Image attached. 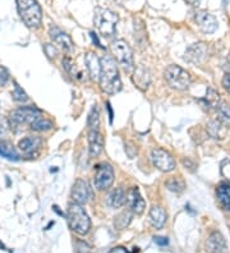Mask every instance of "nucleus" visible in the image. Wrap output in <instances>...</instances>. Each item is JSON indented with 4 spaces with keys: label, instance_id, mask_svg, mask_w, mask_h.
<instances>
[{
    "label": "nucleus",
    "instance_id": "21",
    "mask_svg": "<svg viewBox=\"0 0 230 253\" xmlns=\"http://www.w3.org/2000/svg\"><path fill=\"white\" fill-rule=\"evenodd\" d=\"M127 202V192L123 187H118L114 188L113 191L109 193L106 200V204L111 207V209H120L123 205Z\"/></svg>",
    "mask_w": 230,
    "mask_h": 253
},
{
    "label": "nucleus",
    "instance_id": "31",
    "mask_svg": "<svg viewBox=\"0 0 230 253\" xmlns=\"http://www.w3.org/2000/svg\"><path fill=\"white\" fill-rule=\"evenodd\" d=\"M12 97H13V100L17 102L28 101L27 93L23 91V88H22V87L19 86L17 82H14V90H13V92H12Z\"/></svg>",
    "mask_w": 230,
    "mask_h": 253
},
{
    "label": "nucleus",
    "instance_id": "14",
    "mask_svg": "<svg viewBox=\"0 0 230 253\" xmlns=\"http://www.w3.org/2000/svg\"><path fill=\"white\" fill-rule=\"evenodd\" d=\"M206 251L209 253H228L224 235L220 232H212L206 239Z\"/></svg>",
    "mask_w": 230,
    "mask_h": 253
},
{
    "label": "nucleus",
    "instance_id": "28",
    "mask_svg": "<svg viewBox=\"0 0 230 253\" xmlns=\"http://www.w3.org/2000/svg\"><path fill=\"white\" fill-rule=\"evenodd\" d=\"M218 110V119L224 124V126H230V105L227 102H220L216 108Z\"/></svg>",
    "mask_w": 230,
    "mask_h": 253
},
{
    "label": "nucleus",
    "instance_id": "6",
    "mask_svg": "<svg viewBox=\"0 0 230 253\" xmlns=\"http://www.w3.org/2000/svg\"><path fill=\"white\" fill-rule=\"evenodd\" d=\"M164 77H165L169 86L179 91L188 90L190 86V82H192L190 74L187 71H184L182 67L175 64L169 65L165 72H164Z\"/></svg>",
    "mask_w": 230,
    "mask_h": 253
},
{
    "label": "nucleus",
    "instance_id": "1",
    "mask_svg": "<svg viewBox=\"0 0 230 253\" xmlns=\"http://www.w3.org/2000/svg\"><path fill=\"white\" fill-rule=\"evenodd\" d=\"M101 63V73H100V86L105 93L115 95L122 90V80L119 77L115 59L111 55H104L100 59Z\"/></svg>",
    "mask_w": 230,
    "mask_h": 253
},
{
    "label": "nucleus",
    "instance_id": "36",
    "mask_svg": "<svg viewBox=\"0 0 230 253\" xmlns=\"http://www.w3.org/2000/svg\"><path fill=\"white\" fill-rule=\"evenodd\" d=\"M9 71L3 65H0V86H5L8 84V81H9Z\"/></svg>",
    "mask_w": 230,
    "mask_h": 253
},
{
    "label": "nucleus",
    "instance_id": "38",
    "mask_svg": "<svg viewBox=\"0 0 230 253\" xmlns=\"http://www.w3.org/2000/svg\"><path fill=\"white\" fill-rule=\"evenodd\" d=\"M153 242H155L157 246H160V247H165V246H168L169 244L168 238L165 237H155L153 238Z\"/></svg>",
    "mask_w": 230,
    "mask_h": 253
},
{
    "label": "nucleus",
    "instance_id": "19",
    "mask_svg": "<svg viewBox=\"0 0 230 253\" xmlns=\"http://www.w3.org/2000/svg\"><path fill=\"white\" fill-rule=\"evenodd\" d=\"M85 63H86L87 71H89L90 77L92 81H98L100 80V73H101V63L100 59L97 58L95 53L89 51L85 55Z\"/></svg>",
    "mask_w": 230,
    "mask_h": 253
},
{
    "label": "nucleus",
    "instance_id": "43",
    "mask_svg": "<svg viewBox=\"0 0 230 253\" xmlns=\"http://www.w3.org/2000/svg\"><path fill=\"white\" fill-rule=\"evenodd\" d=\"M106 108L109 111V121H110V123H113V110H111L110 102H106Z\"/></svg>",
    "mask_w": 230,
    "mask_h": 253
},
{
    "label": "nucleus",
    "instance_id": "10",
    "mask_svg": "<svg viewBox=\"0 0 230 253\" xmlns=\"http://www.w3.org/2000/svg\"><path fill=\"white\" fill-rule=\"evenodd\" d=\"M49 35H50V39L52 40V42L55 43L56 46L60 47L64 53L67 54L73 53V50H74L73 41H72L71 36H69L68 34H65L61 28H59L58 26L55 25L50 26Z\"/></svg>",
    "mask_w": 230,
    "mask_h": 253
},
{
    "label": "nucleus",
    "instance_id": "5",
    "mask_svg": "<svg viewBox=\"0 0 230 253\" xmlns=\"http://www.w3.org/2000/svg\"><path fill=\"white\" fill-rule=\"evenodd\" d=\"M118 14L117 13L111 12V10L106 9V8H96L95 13H93V23L95 27L97 28L98 32L102 36L111 37L115 34L118 23Z\"/></svg>",
    "mask_w": 230,
    "mask_h": 253
},
{
    "label": "nucleus",
    "instance_id": "9",
    "mask_svg": "<svg viewBox=\"0 0 230 253\" xmlns=\"http://www.w3.org/2000/svg\"><path fill=\"white\" fill-rule=\"evenodd\" d=\"M151 160L153 165L164 173H170L175 169L174 158L164 148H153L151 152Z\"/></svg>",
    "mask_w": 230,
    "mask_h": 253
},
{
    "label": "nucleus",
    "instance_id": "42",
    "mask_svg": "<svg viewBox=\"0 0 230 253\" xmlns=\"http://www.w3.org/2000/svg\"><path fill=\"white\" fill-rule=\"evenodd\" d=\"M223 69H224L227 73H230V53L228 54V56L225 58L224 63H223Z\"/></svg>",
    "mask_w": 230,
    "mask_h": 253
},
{
    "label": "nucleus",
    "instance_id": "37",
    "mask_svg": "<svg viewBox=\"0 0 230 253\" xmlns=\"http://www.w3.org/2000/svg\"><path fill=\"white\" fill-rule=\"evenodd\" d=\"M76 250H77L76 251L77 253H92L91 252V248H90L89 246H87V244L85 243V242H81V241L77 242Z\"/></svg>",
    "mask_w": 230,
    "mask_h": 253
},
{
    "label": "nucleus",
    "instance_id": "7",
    "mask_svg": "<svg viewBox=\"0 0 230 253\" xmlns=\"http://www.w3.org/2000/svg\"><path fill=\"white\" fill-rule=\"evenodd\" d=\"M111 53L114 58L123 67L126 72H132L135 69L133 51L124 40H115L111 43Z\"/></svg>",
    "mask_w": 230,
    "mask_h": 253
},
{
    "label": "nucleus",
    "instance_id": "39",
    "mask_svg": "<svg viewBox=\"0 0 230 253\" xmlns=\"http://www.w3.org/2000/svg\"><path fill=\"white\" fill-rule=\"evenodd\" d=\"M182 164H183L184 168L189 170V171H194V169H196V165H194V163L193 161H190L189 159H183V160H182Z\"/></svg>",
    "mask_w": 230,
    "mask_h": 253
},
{
    "label": "nucleus",
    "instance_id": "8",
    "mask_svg": "<svg viewBox=\"0 0 230 253\" xmlns=\"http://www.w3.org/2000/svg\"><path fill=\"white\" fill-rule=\"evenodd\" d=\"M114 178H115V174H114V169L110 164H100L96 168V174L93 178L95 188L98 191H106L113 185Z\"/></svg>",
    "mask_w": 230,
    "mask_h": 253
},
{
    "label": "nucleus",
    "instance_id": "30",
    "mask_svg": "<svg viewBox=\"0 0 230 253\" xmlns=\"http://www.w3.org/2000/svg\"><path fill=\"white\" fill-rule=\"evenodd\" d=\"M132 212L128 210L123 211V212H120L119 215H118L117 217H115V220H114V225H115V228L119 229V230H122V229L127 228V226L129 225V222H131V220H132Z\"/></svg>",
    "mask_w": 230,
    "mask_h": 253
},
{
    "label": "nucleus",
    "instance_id": "2",
    "mask_svg": "<svg viewBox=\"0 0 230 253\" xmlns=\"http://www.w3.org/2000/svg\"><path fill=\"white\" fill-rule=\"evenodd\" d=\"M17 10L30 30H37L43 22V9L37 0H17Z\"/></svg>",
    "mask_w": 230,
    "mask_h": 253
},
{
    "label": "nucleus",
    "instance_id": "20",
    "mask_svg": "<svg viewBox=\"0 0 230 253\" xmlns=\"http://www.w3.org/2000/svg\"><path fill=\"white\" fill-rule=\"evenodd\" d=\"M219 205L225 212L230 213V182H221L216 188Z\"/></svg>",
    "mask_w": 230,
    "mask_h": 253
},
{
    "label": "nucleus",
    "instance_id": "33",
    "mask_svg": "<svg viewBox=\"0 0 230 253\" xmlns=\"http://www.w3.org/2000/svg\"><path fill=\"white\" fill-rule=\"evenodd\" d=\"M63 68L72 76H76V68H74V63L69 56H64L63 58Z\"/></svg>",
    "mask_w": 230,
    "mask_h": 253
},
{
    "label": "nucleus",
    "instance_id": "11",
    "mask_svg": "<svg viewBox=\"0 0 230 253\" xmlns=\"http://www.w3.org/2000/svg\"><path fill=\"white\" fill-rule=\"evenodd\" d=\"M207 53H209V49H207L206 43H192L187 47L185 53H184V60L187 63H190V64H201L207 58Z\"/></svg>",
    "mask_w": 230,
    "mask_h": 253
},
{
    "label": "nucleus",
    "instance_id": "17",
    "mask_svg": "<svg viewBox=\"0 0 230 253\" xmlns=\"http://www.w3.org/2000/svg\"><path fill=\"white\" fill-rule=\"evenodd\" d=\"M43 146V139L37 136H27L25 138H22L18 142V147L21 151L25 152L26 155H39V150Z\"/></svg>",
    "mask_w": 230,
    "mask_h": 253
},
{
    "label": "nucleus",
    "instance_id": "45",
    "mask_svg": "<svg viewBox=\"0 0 230 253\" xmlns=\"http://www.w3.org/2000/svg\"><path fill=\"white\" fill-rule=\"evenodd\" d=\"M52 210L55 211V212H58L59 215H60V216H63V215H64V212H61V211L59 210V207L56 206V205H55V206H52Z\"/></svg>",
    "mask_w": 230,
    "mask_h": 253
},
{
    "label": "nucleus",
    "instance_id": "40",
    "mask_svg": "<svg viewBox=\"0 0 230 253\" xmlns=\"http://www.w3.org/2000/svg\"><path fill=\"white\" fill-rule=\"evenodd\" d=\"M223 86L230 93V73H227L224 76V78H223Z\"/></svg>",
    "mask_w": 230,
    "mask_h": 253
},
{
    "label": "nucleus",
    "instance_id": "18",
    "mask_svg": "<svg viewBox=\"0 0 230 253\" xmlns=\"http://www.w3.org/2000/svg\"><path fill=\"white\" fill-rule=\"evenodd\" d=\"M133 82L136 86L142 91H146L151 84V73L148 68H146L144 65L139 64L137 68L133 69Z\"/></svg>",
    "mask_w": 230,
    "mask_h": 253
},
{
    "label": "nucleus",
    "instance_id": "34",
    "mask_svg": "<svg viewBox=\"0 0 230 253\" xmlns=\"http://www.w3.org/2000/svg\"><path fill=\"white\" fill-rule=\"evenodd\" d=\"M44 51H45V54L49 59H55L56 55H58V49L52 43H45L44 45Z\"/></svg>",
    "mask_w": 230,
    "mask_h": 253
},
{
    "label": "nucleus",
    "instance_id": "25",
    "mask_svg": "<svg viewBox=\"0 0 230 253\" xmlns=\"http://www.w3.org/2000/svg\"><path fill=\"white\" fill-rule=\"evenodd\" d=\"M0 156L8 159L10 161H18L19 155L15 151L14 146L9 141H1L0 142Z\"/></svg>",
    "mask_w": 230,
    "mask_h": 253
},
{
    "label": "nucleus",
    "instance_id": "29",
    "mask_svg": "<svg viewBox=\"0 0 230 253\" xmlns=\"http://www.w3.org/2000/svg\"><path fill=\"white\" fill-rule=\"evenodd\" d=\"M166 188L170 192H174V193H182L185 189V183H184L183 179L181 178H177V176H173L170 179H168L165 182Z\"/></svg>",
    "mask_w": 230,
    "mask_h": 253
},
{
    "label": "nucleus",
    "instance_id": "12",
    "mask_svg": "<svg viewBox=\"0 0 230 253\" xmlns=\"http://www.w3.org/2000/svg\"><path fill=\"white\" fill-rule=\"evenodd\" d=\"M92 192L90 188L89 183L85 179H77L73 184V188H72V200H73L74 204L83 205L89 202L90 197H91Z\"/></svg>",
    "mask_w": 230,
    "mask_h": 253
},
{
    "label": "nucleus",
    "instance_id": "13",
    "mask_svg": "<svg viewBox=\"0 0 230 253\" xmlns=\"http://www.w3.org/2000/svg\"><path fill=\"white\" fill-rule=\"evenodd\" d=\"M194 21H196L199 30L205 34H214L218 30V19L215 18V16H212L211 13L206 12V10L197 12L196 16H194Z\"/></svg>",
    "mask_w": 230,
    "mask_h": 253
},
{
    "label": "nucleus",
    "instance_id": "23",
    "mask_svg": "<svg viewBox=\"0 0 230 253\" xmlns=\"http://www.w3.org/2000/svg\"><path fill=\"white\" fill-rule=\"evenodd\" d=\"M227 126L221 123L219 119H214V121H210L206 126V130L209 133V136L212 137L214 139H223L225 137V133H227Z\"/></svg>",
    "mask_w": 230,
    "mask_h": 253
},
{
    "label": "nucleus",
    "instance_id": "4",
    "mask_svg": "<svg viewBox=\"0 0 230 253\" xmlns=\"http://www.w3.org/2000/svg\"><path fill=\"white\" fill-rule=\"evenodd\" d=\"M43 111L39 110L36 106H21L18 109L10 111L9 114V124L10 128L14 133H19L23 129V126L28 124L30 126L36 118L41 117Z\"/></svg>",
    "mask_w": 230,
    "mask_h": 253
},
{
    "label": "nucleus",
    "instance_id": "41",
    "mask_svg": "<svg viewBox=\"0 0 230 253\" xmlns=\"http://www.w3.org/2000/svg\"><path fill=\"white\" fill-rule=\"evenodd\" d=\"M90 35H91L92 42L95 43V45H96V46H97V47H100V49H104V46H102V45H101V42H100V40H98V39H97V35H96L95 32H91V34H90Z\"/></svg>",
    "mask_w": 230,
    "mask_h": 253
},
{
    "label": "nucleus",
    "instance_id": "22",
    "mask_svg": "<svg viewBox=\"0 0 230 253\" xmlns=\"http://www.w3.org/2000/svg\"><path fill=\"white\" fill-rule=\"evenodd\" d=\"M148 219H150L151 225L156 229H161L165 225L166 219H168V215H166L165 210L163 207L160 206H152L148 213Z\"/></svg>",
    "mask_w": 230,
    "mask_h": 253
},
{
    "label": "nucleus",
    "instance_id": "15",
    "mask_svg": "<svg viewBox=\"0 0 230 253\" xmlns=\"http://www.w3.org/2000/svg\"><path fill=\"white\" fill-rule=\"evenodd\" d=\"M127 202H128L129 209L132 210V212L137 213V215H141L144 209H146V202L142 198L141 192L137 187H132V188L128 189V192H127Z\"/></svg>",
    "mask_w": 230,
    "mask_h": 253
},
{
    "label": "nucleus",
    "instance_id": "3",
    "mask_svg": "<svg viewBox=\"0 0 230 253\" xmlns=\"http://www.w3.org/2000/svg\"><path fill=\"white\" fill-rule=\"evenodd\" d=\"M67 220L69 228L80 235H86L91 229V220L82 205L69 204L67 209Z\"/></svg>",
    "mask_w": 230,
    "mask_h": 253
},
{
    "label": "nucleus",
    "instance_id": "44",
    "mask_svg": "<svg viewBox=\"0 0 230 253\" xmlns=\"http://www.w3.org/2000/svg\"><path fill=\"white\" fill-rule=\"evenodd\" d=\"M185 3H188L189 5L192 6H198L199 3H201V0H184Z\"/></svg>",
    "mask_w": 230,
    "mask_h": 253
},
{
    "label": "nucleus",
    "instance_id": "26",
    "mask_svg": "<svg viewBox=\"0 0 230 253\" xmlns=\"http://www.w3.org/2000/svg\"><path fill=\"white\" fill-rule=\"evenodd\" d=\"M30 128L35 132H47L54 128V123L47 118L39 117L30 124Z\"/></svg>",
    "mask_w": 230,
    "mask_h": 253
},
{
    "label": "nucleus",
    "instance_id": "32",
    "mask_svg": "<svg viewBox=\"0 0 230 253\" xmlns=\"http://www.w3.org/2000/svg\"><path fill=\"white\" fill-rule=\"evenodd\" d=\"M220 173L224 176L228 182H230V160L229 159H224L220 163Z\"/></svg>",
    "mask_w": 230,
    "mask_h": 253
},
{
    "label": "nucleus",
    "instance_id": "24",
    "mask_svg": "<svg viewBox=\"0 0 230 253\" xmlns=\"http://www.w3.org/2000/svg\"><path fill=\"white\" fill-rule=\"evenodd\" d=\"M199 102L202 104L205 109H216L219 104H220V95L214 88H207L205 99H201Z\"/></svg>",
    "mask_w": 230,
    "mask_h": 253
},
{
    "label": "nucleus",
    "instance_id": "16",
    "mask_svg": "<svg viewBox=\"0 0 230 253\" xmlns=\"http://www.w3.org/2000/svg\"><path fill=\"white\" fill-rule=\"evenodd\" d=\"M105 139L100 130H89V154L90 158H97L102 152Z\"/></svg>",
    "mask_w": 230,
    "mask_h": 253
},
{
    "label": "nucleus",
    "instance_id": "27",
    "mask_svg": "<svg viewBox=\"0 0 230 253\" xmlns=\"http://www.w3.org/2000/svg\"><path fill=\"white\" fill-rule=\"evenodd\" d=\"M98 126H100V111L95 104L91 108L89 117H87V128H89V130H98Z\"/></svg>",
    "mask_w": 230,
    "mask_h": 253
},
{
    "label": "nucleus",
    "instance_id": "35",
    "mask_svg": "<svg viewBox=\"0 0 230 253\" xmlns=\"http://www.w3.org/2000/svg\"><path fill=\"white\" fill-rule=\"evenodd\" d=\"M9 128H10L9 119H8V118L0 117V138L6 136V133H8V130H9Z\"/></svg>",
    "mask_w": 230,
    "mask_h": 253
}]
</instances>
